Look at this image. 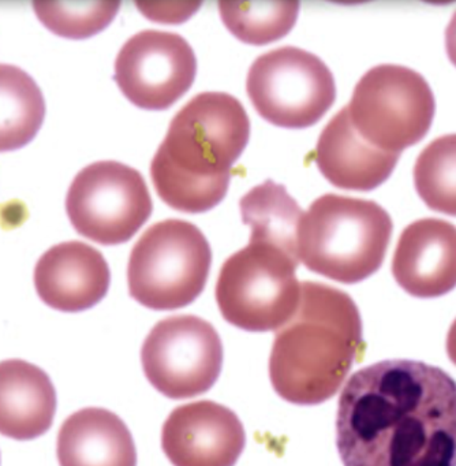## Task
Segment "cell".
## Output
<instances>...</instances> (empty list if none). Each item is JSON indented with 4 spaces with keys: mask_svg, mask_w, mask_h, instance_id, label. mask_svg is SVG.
<instances>
[{
    "mask_svg": "<svg viewBox=\"0 0 456 466\" xmlns=\"http://www.w3.org/2000/svg\"><path fill=\"white\" fill-rule=\"evenodd\" d=\"M336 446L344 466H456V381L412 360L362 368L339 398Z\"/></svg>",
    "mask_w": 456,
    "mask_h": 466,
    "instance_id": "obj_1",
    "label": "cell"
},
{
    "mask_svg": "<svg viewBox=\"0 0 456 466\" xmlns=\"http://www.w3.org/2000/svg\"><path fill=\"white\" fill-rule=\"evenodd\" d=\"M250 137L242 103L226 92H202L172 118L150 165L158 198L177 211L201 214L218 206L231 167Z\"/></svg>",
    "mask_w": 456,
    "mask_h": 466,
    "instance_id": "obj_2",
    "label": "cell"
},
{
    "mask_svg": "<svg viewBox=\"0 0 456 466\" xmlns=\"http://www.w3.org/2000/svg\"><path fill=\"white\" fill-rule=\"evenodd\" d=\"M363 348L354 299L332 286L300 283L294 316L276 332L269 359L273 389L287 402L319 405L340 389Z\"/></svg>",
    "mask_w": 456,
    "mask_h": 466,
    "instance_id": "obj_3",
    "label": "cell"
},
{
    "mask_svg": "<svg viewBox=\"0 0 456 466\" xmlns=\"http://www.w3.org/2000/svg\"><path fill=\"white\" fill-rule=\"evenodd\" d=\"M393 223L379 204L327 193L314 200L299 226V261L336 282L354 285L384 263Z\"/></svg>",
    "mask_w": 456,
    "mask_h": 466,
    "instance_id": "obj_4",
    "label": "cell"
},
{
    "mask_svg": "<svg viewBox=\"0 0 456 466\" xmlns=\"http://www.w3.org/2000/svg\"><path fill=\"white\" fill-rule=\"evenodd\" d=\"M210 264L209 242L196 225L161 220L150 226L131 250L128 291L149 309H179L202 293Z\"/></svg>",
    "mask_w": 456,
    "mask_h": 466,
    "instance_id": "obj_5",
    "label": "cell"
},
{
    "mask_svg": "<svg viewBox=\"0 0 456 466\" xmlns=\"http://www.w3.org/2000/svg\"><path fill=\"white\" fill-rule=\"evenodd\" d=\"M299 260L275 245L251 241L229 256L216 282L224 320L250 332L281 329L300 299Z\"/></svg>",
    "mask_w": 456,
    "mask_h": 466,
    "instance_id": "obj_6",
    "label": "cell"
},
{
    "mask_svg": "<svg viewBox=\"0 0 456 466\" xmlns=\"http://www.w3.org/2000/svg\"><path fill=\"white\" fill-rule=\"evenodd\" d=\"M346 108L362 140L400 155L428 135L436 100L420 73L400 65H380L358 81Z\"/></svg>",
    "mask_w": 456,
    "mask_h": 466,
    "instance_id": "obj_7",
    "label": "cell"
},
{
    "mask_svg": "<svg viewBox=\"0 0 456 466\" xmlns=\"http://www.w3.org/2000/svg\"><path fill=\"white\" fill-rule=\"evenodd\" d=\"M246 89L265 121L287 129L313 127L336 99L329 67L314 54L291 46L259 56L248 70Z\"/></svg>",
    "mask_w": 456,
    "mask_h": 466,
    "instance_id": "obj_8",
    "label": "cell"
},
{
    "mask_svg": "<svg viewBox=\"0 0 456 466\" xmlns=\"http://www.w3.org/2000/svg\"><path fill=\"white\" fill-rule=\"evenodd\" d=\"M153 211L139 171L115 160L82 168L68 187L66 212L79 236L100 245H119L136 236Z\"/></svg>",
    "mask_w": 456,
    "mask_h": 466,
    "instance_id": "obj_9",
    "label": "cell"
},
{
    "mask_svg": "<svg viewBox=\"0 0 456 466\" xmlns=\"http://www.w3.org/2000/svg\"><path fill=\"white\" fill-rule=\"evenodd\" d=\"M149 383L171 400H185L212 389L223 367V345L212 324L191 315L158 321L141 350Z\"/></svg>",
    "mask_w": 456,
    "mask_h": 466,
    "instance_id": "obj_10",
    "label": "cell"
},
{
    "mask_svg": "<svg viewBox=\"0 0 456 466\" xmlns=\"http://www.w3.org/2000/svg\"><path fill=\"white\" fill-rule=\"evenodd\" d=\"M196 75L193 48L172 32H138L123 45L115 61L117 86L144 110L171 107L190 89Z\"/></svg>",
    "mask_w": 456,
    "mask_h": 466,
    "instance_id": "obj_11",
    "label": "cell"
},
{
    "mask_svg": "<svg viewBox=\"0 0 456 466\" xmlns=\"http://www.w3.org/2000/svg\"><path fill=\"white\" fill-rule=\"evenodd\" d=\"M245 444L239 417L212 400L175 409L161 432V447L174 466H234Z\"/></svg>",
    "mask_w": 456,
    "mask_h": 466,
    "instance_id": "obj_12",
    "label": "cell"
},
{
    "mask_svg": "<svg viewBox=\"0 0 456 466\" xmlns=\"http://www.w3.org/2000/svg\"><path fill=\"white\" fill-rule=\"evenodd\" d=\"M396 283L410 296L436 299L456 288V226L426 218L401 231L392 258Z\"/></svg>",
    "mask_w": 456,
    "mask_h": 466,
    "instance_id": "obj_13",
    "label": "cell"
},
{
    "mask_svg": "<svg viewBox=\"0 0 456 466\" xmlns=\"http://www.w3.org/2000/svg\"><path fill=\"white\" fill-rule=\"evenodd\" d=\"M111 272L100 250L81 241L49 248L35 268V288L44 304L60 312L90 309L108 293Z\"/></svg>",
    "mask_w": 456,
    "mask_h": 466,
    "instance_id": "obj_14",
    "label": "cell"
},
{
    "mask_svg": "<svg viewBox=\"0 0 456 466\" xmlns=\"http://www.w3.org/2000/svg\"><path fill=\"white\" fill-rule=\"evenodd\" d=\"M399 157L362 140L351 127L346 107L322 129L314 154L317 167L333 187L357 192H370L384 184Z\"/></svg>",
    "mask_w": 456,
    "mask_h": 466,
    "instance_id": "obj_15",
    "label": "cell"
},
{
    "mask_svg": "<svg viewBox=\"0 0 456 466\" xmlns=\"http://www.w3.org/2000/svg\"><path fill=\"white\" fill-rule=\"evenodd\" d=\"M56 391L49 376L24 360L0 361V433L33 441L48 432L56 411Z\"/></svg>",
    "mask_w": 456,
    "mask_h": 466,
    "instance_id": "obj_16",
    "label": "cell"
},
{
    "mask_svg": "<svg viewBox=\"0 0 456 466\" xmlns=\"http://www.w3.org/2000/svg\"><path fill=\"white\" fill-rule=\"evenodd\" d=\"M60 466H137V450L127 425L103 408L68 416L57 433Z\"/></svg>",
    "mask_w": 456,
    "mask_h": 466,
    "instance_id": "obj_17",
    "label": "cell"
},
{
    "mask_svg": "<svg viewBox=\"0 0 456 466\" xmlns=\"http://www.w3.org/2000/svg\"><path fill=\"white\" fill-rule=\"evenodd\" d=\"M239 208L251 241L275 245L299 260L298 236L305 214L283 185L267 179L240 198Z\"/></svg>",
    "mask_w": 456,
    "mask_h": 466,
    "instance_id": "obj_18",
    "label": "cell"
},
{
    "mask_svg": "<svg viewBox=\"0 0 456 466\" xmlns=\"http://www.w3.org/2000/svg\"><path fill=\"white\" fill-rule=\"evenodd\" d=\"M46 118V102L35 81L19 67L0 64V152L24 148Z\"/></svg>",
    "mask_w": 456,
    "mask_h": 466,
    "instance_id": "obj_19",
    "label": "cell"
},
{
    "mask_svg": "<svg viewBox=\"0 0 456 466\" xmlns=\"http://www.w3.org/2000/svg\"><path fill=\"white\" fill-rule=\"evenodd\" d=\"M414 185L429 208L456 217V135L441 136L422 149L414 165Z\"/></svg>",
    "mask_w": 456,
    "mask_h": 466,
    "instance_id": "obj_20",
    "label": "cell"
},
{
    "mask_svg": "<svg viewBox=\"0 0 456 466\" xmlns=\"http://www.w3.org/2000/svg\"><path fill=\"white\" fill-rule=\"evenodd\" d=\"M224 25L240 42L265 46L280 40L292 28L299 15V4L240 2L218 4Z\"/></svg>",
    "mask_w": 456,
    "mask_h": 466,
    "instance_id": "obj_21",
    "label": "cell"
},
{
    "mask_svg": "<svg viewBox=\"0 0 456 466\" xmlns=\"http://www.w3.org/2000/svg\"><path fill=\"white\" fill-rule=\"evenodd\" d=\"M120 4H35L44 26L66 39H87L111 24Z\"/></svg>",
    "mask_w": 456,
    "mask_h": 466,
    "instance_id": "obj_22",
    "label": "cell"
},
{
    "mask_svg": "<svg viewBox=\"0 0 456 466\" xmlns=\"http://www.w3.org/2000/svg\"><path fill=\"white\" fill-rule=\"evenodd\" d=\"M445 50H447L448 58L456 67V12L453 13L445 31Z\"/></svg>",
    "mask_w": 456,
    "mask_h": 466,
    "instance_id": "obj_23",
    "label": "cell"
},
{
    "mask_svg": "<svg viewBox=\"0 0 456 466\" xmlns=\"http://www.w3.org/2000/svg\"><path fill=\"white\" fill-rule=\"evenodd\" d=\"M447 353L451 361L456 365V319L447 335Z\"/></svg>",
    "mask_w": 456,
    "mask_h": 466,
    "instance_id": "obj_24",
    "label": "cell"
}]
</instances>
